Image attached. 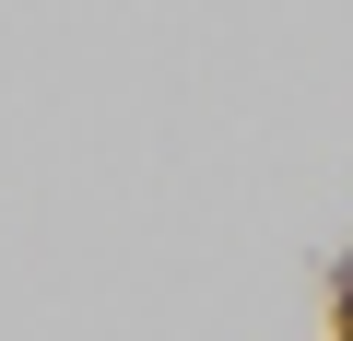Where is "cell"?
<instances>
[{
    "label": "cell",
    "mask_w": 353,
    "mask_h": 341,
    "mask_svg": "<svg viewBox=\"0 0 353 341\" xmlns=\"http://www.w3.org/2000/svg\"><path fill=\"white\" fill-rule=\"evenodd\" d=\"M341 294H353V282H341ZM341 318H353V306H341Z\"/></svg>",
    "instance_id": "obj_1"
}]
</instances>
